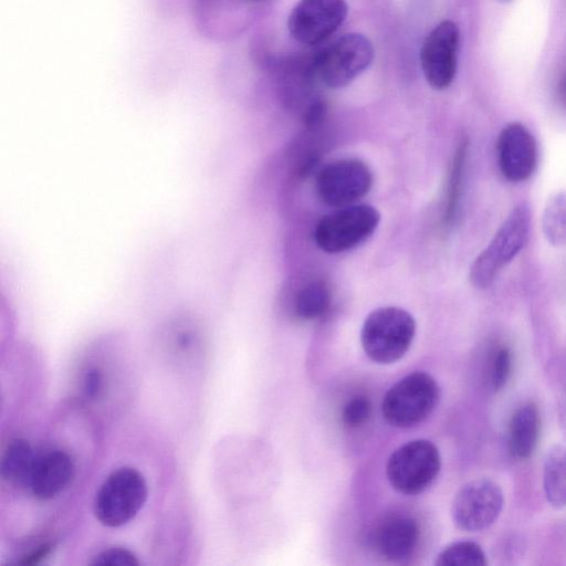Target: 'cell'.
<instances>
[{
    "label": "cell",
    "mask_w": 566,
    "mask_h": 566,
    "mask_svg": "<svg viewBox=\"0 0 566 566\" xmlns=\"http://www.w3.org/2000/svg\"><path fill=\"white\" fill-rule=\"evenodd\" d=\"M415 335L416 321L408 311L385 306L374 310L365 318L360 343L370 360L388 365L405 356Z\"/></svg>",
    "instance_id": "cell-1"
},
{
    "label": "cell",
    "mask_w": 566,
    "mask_h": 566,
    "mask_svg": "<svg viewBox=\"0 0 566 566\" xmlns=\"http://www.w3.org/2000/svg\"><path fill=\"white\" fill-rule=\"evenodd\" d=\"M531 227L527 202L516 205L500 226L489 245L471 264L469 279L476 289L489 287L500 271L525 247Z\"/></svg>",
    "instance_id": "cell-2"
},
{
    "label": "cell",
    "mask_w": 566,
    "mask_h": 566,
    "mask_svg": "<svg viewBox=\"0 0 566 566\" xmlns=\"http://www.w3.org/2000/svg\"><path fill=\"white\" fill-rule=\"evenodd\" d=\"M437 380L424 371H413L399 379L385 394L381 412L392 427L407 429L423 422L440 400Z\"/></svg>",
    "instance_id": "cell-3"
},
{
    "label": "cell",
    "mask_w": 566,
    "mask_h": 566,
    "mask_svg": "<svg viewBox=\"0 0 566 566\" xmlns=\"http://www.w3.org/2000/svg\"><path fill=\"white\" fill-rule=\"evenodd\" d=\"M144 475L134 468L114 470L101 484L94 499V514L107 527H120L139 513L147 501Z\"/></svg>",
    "instance_id": "cell-4"
},
{
    "label": "cell",
    "mask_w": 566,
    "mask_h": 566,
    "mask_svg": "<svg viewBox=\"0 0 566 566\" xmlns=\"http://www.w3.org/2000/svg\"><path fill=\"white\" fill-rule=\"evenodd\" d=\"M441 457L429 440L416 439L397 448L386 464L387 479L397 492L417 495L429 489L439 475Z\"/></svg>",
    "instance_id": "cell-5"
},
{
    "label": "cell",
    "mask_w": 566,
    "mask_h": 566,
    "mask_svg": "<svg viewBox=\"0 0 566 566\" xmlns=\"http://www.w3.org/2000/svg\"><path fill=\"white\" fill-rule=\"evenodd\" d=\"M374 59V48L368 38L347 33L322 49L312 59L315 77L331 88L348 85L363 73Z\"/></svg>",
    "instance_id": "cell-6"
},
{
    "label": "cell",
    "mask_w": 566,
    "mask_h": 566,
    "mask_svg": "<svg viewBox=\"0 0 566 566\" xmlns=\"http://www.w3.org/2000/svg\"><path fill=\"white\" fill-rule=\"evenodd\" d=\"M379 222L380 213L370 205L355 203L338 208L317 222L314 240L327 253L345 252L368 240Z\"/></svg>",
    "instance_id": "cell-7"
},
{
    "label": "cell",
    "mask_w": 566,
    "mask_h": 566,
    "mask_svg": "<svg viewBox=\"0 0 566 566\" xmlns=\"http://www.w3.org/2000/svg\"><path fill=\"white\" fill-rule=\"evenodd\" d=\"M370 168L356 158H344L322 167L315 178V191L326 206L344 208L355 205L371 189Z\"/></svg>",
    "instance_id": "cell-8"
},
{
    "label": "cell",
    "mask_w": 566,
    "mask_h": 566,
    "mask_svg": "<svg viewBox=\"0 0 566 566\" xmlns=\"http://www.w3.org/2000/svg\"><path fill=\"white\" fill-rule=\"evenodd\" d=\"M503 505V491L496 482L486 478L475 479L467 482L455 493L451 517L458 528L480 532L497 520Z\"/></svg>",
    "instance_id": "cell-9"
},
{
    "label": "cell",
    "mask_w": 566,
    "mask_h": 566,
    "mask_svg": "<svg viewBox=\"0 0 566 566\" xmlns=\"http://www.w3.org/2000/svg\"><path fill=\"white\" fill-rule=\"evenodd\" d=\"M460 33L451 20H443L427 35L420 63L427 82L436 90L447 88L457 73Z\"/></svg>",
    "instance_id": "cell-10"
},
{
    "label": "cell",
    "mask_w": 566,
    "mask_h": 566,
    "mask_svg": "<svg viewBox=\"0 0 566 566\" xmlns=\"http://www.w3.org/2000/svg\"><path fill=\"white\" fill-rule=\"evenodd\" d=\"M347 10L345 0H300L289 17L290 33L303 44H318L342 25Z\"/></svg>",
    "instance_id": "cell-11"
},
{
    "label": "cell",
    "mask_w": 566,
    "mask_h": 566,
    "mask_svg": "<svg viewBox=\"0 0 566 566\" xmlns=\"http://www.w3.org/2000/svg\"><path fill=\"white\" fill-rule=\"evenodd\" d=\"M419 537V525L412 516L394 513L371 528L367 541L378 557L390 563H403L415 554Z\"/></svg>",
    "instance_id": "cell-12"
},
{
    "label": "cell",
    "mask_w": 566,
    "mask_h": 566,
    "mask_svg": "<svg viewBox=\"0 0 566 566\" xmlns=\"http://www.w3.org/2000/svg\"><path fill=\"white\" fill-rule=\"evenodd\" d=\"M496 155L502 176L512 182L528 179L537 165L535 138L521 123H511L501 130Z\"/></svg>",
    "instance_id": "cell-13"
},
{
    "label": "cell",
    "mask_w": 566,
    "mask_h": 566,
    "mask_svg": "<svg viewBox=\"0 0 566 566\" xmlns=\"http://www.w3.org/2000/svg\"><path fill=\"white\" fill-rule=\"evenodd\" d=\"M75 473L74 460L62 449H51L36 454L27 484L39 500H51L61 494Z\"/></svg>",
    "instance_id": "cell-14"
},
{
    "label": "cell",
    "mask_w": 566,
    "mask_h": 566,
    "mask_svg": "<svg viewBox=\"0 0 566 566\" xmlns=\"http://www.w3.org/2000/svg\"><path fill=\"white\" fill-rule=\"evenodd\" d=\"M541 416L533 402H527L515 410L509 426V449L516 459L530 458L539 438Z\"/></svg>",
    "instance_id": "cell-15"
},
{
    "label": "cell",
    "mask_w": 566,
    "mask_h": 566,
    "mask_svg": "<svg viewBox=\"0 0 566 566\" xmlns=\"http://www.w3.org/2000/svg\"><path fill=\"white\" fill-rule=\"evenodd\" d=\"M543 488L552 506H566V448L554 446L547 451L543 468Z\"/></svg>",
    "instance_id": "cell-16"
},
{
    "label": "cell",
    "mask_w": 566,
    "mask_h": 566,
    "mask_svg": "<svg viewBox=\"0 0 566 566\" xmlns=\"http://www.w3.org/2000/svg\"><path fill=\"white\" fill-rule=\"evenodd\" d=\"M35 455L27 440L17 438L10 441L1 459L2 479L13 485L27 488Z\"/></svg>",
    "instance_id": "cell-17"
},
{
    "label": "cell",
    "mask_w": 566,
    "mask_h": 566,
    "mask_svg": "<svg viewBox=\"0 0 566 566\" xmlns=\"http://www.w3.org/2000/svg\"><path fill=\"white\" fill-rule=\"evenodd\" d=\"M468 146V139L462 138L455 148L450 165L443 209L446 227L453 223L459 210Z\"/></svg>",
    "instance_id": "cell-18"
},
{
    "label": "cell",
    "mask_w": 566,
    "mask_h": 566,
    "mask_svg": "<svg viewBox=\"0 0 566 566\" xmlns=\"http://www.w3.org/2000/svg\"><path fill=\"white\" fill-rule=\"evenodd\" d=\"M331 292L322 281L303 286L295 298V313L303 321L322 318L331 306Z\"/></svg>",
    "instance_id": "cell-19"
},
{
    "label": "cell",
    "mask_w": 566,
    "mask_h": 566,
    "mask_svg": "<svg viewBox=\"0 0 566 566\" xmlns=\"http://www.w3.org/2000/svg\"><path fill=\"white\" fill-rule=\"evenodd\" d=\"M542 231L552 245H566V191L551 196L542 214Z\"/></svg>",
    "instance_id": "cell-20"
},
{
    "label": "cell",
    "mask_w": 566,
    "mask_h": 566,
    "mask_svg": "<svg viewBox=\"0 0 566 566\" xmlns=\"http://www.w3.org/2000/svg\"><path fill=\"white\" fill-rule=\"evenodd\" d=\"M434 564L437 566H484L488 559L478 543L460 541L446 546L437 555Z\"/></svg>",
    "instance_id": "cell-21"
},
{
    "label": "cell",
    "mask_w": 566,
    "mask_h": 566,
    "mask_svg": "<svg viewBox=\"0 0 566 566\" xmlns=\"http://www.w3.org/2000/svg\"><path fill=\"white\" fill-rule=\"evenodd\" d=\"M373 405L365 396L350 398L342 409V423L348 429L365 424L371 416Z\"/></svg>",
    "instance_id": "cell-22"
},
{
    "label": "cell",
    "mask_w": 566,
    "mask_h": 566,
    "mask_svg": "<svg viewBox=\"0 0 566 566\" xmlns=\"http://www.w3.org/2000/svg\"><path fill=\"white\" fill-rule=\"evenodd\" d=\"M511 371V349L507 346H501L493 353L490 367V382L494 391L501 390L506 385Z\"/></svg>",
    "instance_id": "cell-23"
},
{
    "label": "cell",
    "mask_w": 566,
    "mask_h": 566,
    "mask_svg": "<svg viewBox=\"0 0 566 566\" xmlns=\"http://www.w3.org/2000/svg\"><path fill=\"white\" fill-rule=\"evenodd\" d=\"M92 565H118V566H137L139 560L137 556L127 548L111 547L97 553L92 560Z\"/></svg>",
    "instance_id": "cell-24"
},
{
    "label": "cell",
    "mask_w": 566,
    "mask_h": 566,
    "mask_svg": "<svg viewBox=\"0 0 566 566\" xmlns=\"http://www.w3.org/2000/svg\"><path fill=\"white\" fill-rule=\"evenodd\" d=\"M327 105L321 98L312 99L304 109L303 120L308 129L318 127L325 119Z\"/></svg>",
    "instance_id": "cell-25"
},
{
    "label": "cell",
    "mask_w": 566,
    "mask_h": 566,
    "mask_svg": "<svg viewBox=\"0 0 566 566\" xmlns=\"http://www.w3.org/2000/svg\"><path fill=\"white\" fill-rule=\"evenodd\" d=\"M104 388V376L103 373L96 368H90L83 379V389L85 396L90 399L97 398Z\"/></svg>",
    "instance_id": "cell-26"
},
{
    "label": "cell",
    "mask_w": 566,
    "mask_h": 566,
    "mask_svg": "<svg viewBox=\"0 0 566 566\" xmlns=\"http://www.w3.org/2000/svg\"><path fill=\"white\" fill-rule=\"evenodd\" d=\"M53 548V545L51 543L42 544L41 546L36 547L31 553L24 555L19 564L21 565H34L40 563L42 559H44L46 556L50 555L51 551Z\"/></svg>",
    "instance_id": "cell-27"
},
{
    "label": "cell",
    "mask_w": 566,
    "mask_h": 566,
    "mask_svg": "<svg viewBox=\"0 0 566 566\" xmlns=\"http://www.w3.org/2000/svg\"><path fill=\"white\" fill-rule=\"evenodd\" d=\"M496 1H499V2H501V3H509V2H511V1H513V0H496Z\"/></svg>",
    "instance_id": "cell-28"
},
{
    "label": "cell",
    "mask_w": 566,
    "mask_h": 566,
    "mask_svg": "<svg viewBox=\"0 0 566 566\" xmlns=\"http://www.w3.org/2000/svg\"><path fill=\"white\" fill-rule=\"evenodd\" d=\"M563 90H564V94H565V96H566V80H565V82H564Z\"/></svg>",
    "instance_id": "cell-29"
}]
</instances>
